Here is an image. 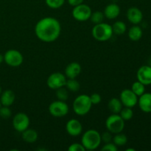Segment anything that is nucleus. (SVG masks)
Listing matches in <instances>:
<instances>
[{
    "label": "nucleus",
    "mask_w": 151,
    "mask_h": 151,
    "mask_svg": "<svg viewBox=\"0 0 151 151\" xmlns=\"http://www.w3.org/2000/svg\"><path fill=\"white\" fill-rule=\"evenodd\" d=\"M61 26L58 19L53 17H46L37 22L35 32L37 38L47 43L53 42L58 38Z\"/></svg>",
    "instance_id": "f257e3e1"
},
{
    "label": "nucleus",
    "mask_w": 151,
    "mask_h": 151,
    "mask_svg": "<svg viewBox=\"0 0 151 151\" xmlns=\"http://www.w3.org/2000/svg\"><path fill=\"white\" fill-rule=\"evenodd\" d=\"M101 142V135L96 130H88L82 136L81 144L83 145L86 150H96L100 145Z\"/></svg>",
    "instance_id": "f03ea898"
},
{
    "label": "nucleus",
    "mask_w": 151,
    "mask_h": 151,
    "mask_svg": "<svg viewBox=\"0 0 151 151\" xmlns=\"http://www.w3.org/2000/svg\"><path fill=\"white\" fill-rule=\"evenodd\" d=\"M92 106L90 97L86 94H81L74 100L72 108L76 114L84 116L90 111Z\"/></svg>",
    "instance_id": "7ed1b4c3"
},
{
    "label": "nucleus",
    "mask_w": 151,
    "mask_h": 151,
    "mask_svg": "<svg viewBox=\"0 0 151 151\" xmlns=\"http://www.w3.org/2000/svg\"><path fill=\"white\" fill-rule=\"evenodd\" d=\"M91 33L94 39L98 41H102V42L109 41L114 34L112 27L109 24L104 23V22L94 25Z\"/></svg>",
    "instance_id": "20e7f679"
},
{
    "label": "nucleus",
    "mask_w": 151,
    "mask_h": 151,
    "mask_svg": "<svg viewBox=\"0 0 151 151\" xmlns=\"http://www.w3.org/2000/svg\"><path fill=\"white\" fill-rule=\"evenodd\" d=\"M106 126L111 134L122 133L125 128V120L118 114H113L106 119Z\"/></svg>",
    "instance_id": "39448f33"
},
{
    "label": "nucleus",
    "mask_w": 151,
    "mask_h": 151,
    "mask_svg": "<svg viewBox=\"0 0 151 151\" xmlns=\"http://www.w3.org/2000/svg\"><path fill=\"white\" fill-rule=\"evenodd\" d=\"M49 112L54 117H63L69 112V106L65 101L56 100L50 105Z\"/></svg>",
    "instance_id": "423d86ee"
},
{
    "label": "nucleus",
    "mask_w": 151,
    "mask_h": 151,
    "mask_svg": "<svg viewBox=\"0 0 151 151\" xmlns=\"http://www.w3.org/2000/svg\"><path fill=\"white\" fill-rule=\"evenodd\" d=\"M91 13V7L85 4H81L74 7L72 10V16L74 19L79 22H86L90 19Z\"/></svg>",
    "instance_id": "0eeeda50"
},
{
    "label": "nucleus",
    "mask_w": 151,
    "mask_h": 151,
    "mask_svg": "<svg viewBox=\"0 0 151 151\" xmlns=\"http://www.w3.org/2000/svg\"><path fill=\"white\" fill-rule=\"evenodd\" d=\"M4 60L8 66L17 67L22 64L24 60L23 55L16 50H9L4 55Z\"/></svg>",
    "instance_id": "6e6552de"
},
{
    "label": "nucleus",
    "mask_w": 151,
    "mask_h": 151,
    "mask_svg": "<svg viewBox=\"0 0 151 151\" xmlns=\"http://www.w3.org/2000/svg\"><path fill=\"white\" fill-rule=\"evenodd\" d=\"M29 118L26 114L20 113L16 114L13 119V126L14 129L18 132H23L29 128Z\"/></svg>",
    "instance_id": "1a4fd4ad"
},
{
    "label": "nucleus",
    "mask_w": 151,
    "mask_h": 151,
    "mask_svg": "<svg viewBox=\"0 0 151 151\" xmlns=\"http://www.w3.org/2000/svg\"><path fill=\"white\" fill-rule=\"evenodd\" d=\"M119 100L122 106L132 109L138 103V96L131 89H124L121 91Z\"/></svg>",
    "instance_id": "9d476101"
},
{
    "label": "nucleus",
    "mask_w": 151,
    "mask_h": 151,
    "mask_svg": "<svg viewBox=\"0 0 151 151\" xmlns=\"http://www.w3.org/2000/svg\"><path fill=\"white\" fill-rule=\"evenodd\" d=\"M66 82V77L60 72H55L48 77L47 84L52 89L56 90L60 87L65 86Z\"/></svg>",
    "instance_id": "9b49d317"
},
{
    "label": "nucleus",
    "mask_w": 151,
    "mask_h": 151,
    "mask_svg": "<svg viewBox=\"0 0 151 151\" xmlns=\"http://www.w3.org/2000/svg\"><path fill=\"white\" fill-rule=\"evenodd\" d=\"M137 80L145 86L151 84V67L149 65L141 66L137 71Z\"/></svg>",
    "instance_id": "f8f14e48"
},
{
    "label": "nucleus",
    "mask_w": 151,
    "mask_h": 151,
    "mask_svg": "<svg viewBox=\"0 0 151 151\" xmlns=\"http://www.w3.org/2000/svg\"><path fill=\"white\" fill-rule=\"evenodd\" d=\"M66 130L68 134L72 137H78L81 135L83 131L82 124L76 119H69L66 125Z\"/></svg>",
    "instance_id": "ddd939ff"
},
{
    "label": "nucleus",
    "mask_w": 151,
    "mask_h": 151,
    "mask_svg": "<svg viewBox=\"0 0 151 151\" xmlns=\"http://www.w3.org/2000/svg\"><path fill=\"white\" fill-rule=\"evenodd\" d=\"M127 18L131 23L138 24L143 19V13L138 7H130L127 11Z\"/></svg>",
    "instance_id": "4468645a"
},
{
    "label": "nucleus",
    "mask_w": 151,
    "mask_h": 151,
    "mask_svg": "<svg viewBox=\"0 0 151 151\" xmlns=\"http://www.w3.org/2000/svg\"><path fill=\"white\" fill-rule=\"evenodd\" d=\"M82 68L80 63L77 62H72L67 65L65 69V76L68 79H74L76 78L81 74Z\"/></svg>",
    "instance_id": "2eb2a0df"
},
{
    "label": "nucleus",
    "mask_w": 151,
    "mask_h": 151,
    "mask_svg": "<svg viewBox=\"0 0 151 151\" xmlns=\"http://www.w3.org/2000/svg\"><path fill=\"white\" fill-rule=\"evenodd\" d=\"M138 104L140 109L145 113H151V93H146L139 96Z\"/></svg>",
    "instance_id": "dca6fc26"
},
{
    "label": "nucleus",
    "mask_w": 151,
    "mask_h": 151,
    "mask_svg": "<svg viewBox=\"0 0 151 151\" xmlns=\"http://www.w3.org/2000/svg\"><path fill=\"white\" fill-rule=\"evenodd\" d=\"M16 99V95L14 92L12 90L7 89L1 92L0 95V102H1V106H8L10 107V106L13 104Z\"/></svg>",
    "instance_id": "f3484780"
},
{
    "label": "nucleus",
    "mask_w": 151,
    "mask_h": 151,
    "mask_svg": "<svg viewBox=\"0 0 151 151\" xmlns=\"http://www.w3.org/2000/svg\"><path fill=\"white\" fill-rule=\"evenodd\" d=\"M104 16L109 19H114L120 13V8L119 5L114 3L108 4L104 10Z\"/></svg>",
    "instance_id": "a211bd4d"
},
{
    "label": "nucleus",
    "mask_w": 151,
    "mask_h": 151,
    "mask_svg": "<svg viewBox=\"0 0 151 151\" xmlns=\"http://www.w3.org/2000/svg\"><path fill=\"white\" fill-rule=\"evenodd\" d=\"M38 133L33 129L27 128L23 132H22V139L27 143H33L38 139Z\"/></svg>",
    "instance_id": "6ab92c4d"
},
{
    "label": "nucleus",
    "mask_w": 151,
    "mask_h": 151,
    "mask_svg": "<svg viewBox=\"0 0 151 151\" xmlns=\"http://www.w3.org/2000/svg\"><path fill=\"white\" fill-rule=\"evenodd\" d=\"M142 29L140 27L135 24L132 27L130 28L128 31V37L133 41H138L142 37Z\"/></svg>",
    "instance_id": "aec40b11"
},
{
    "label": "nucleus",
    "mask_w": 151,
    "mask_h": 151,
    "mask_svg": "<svg viewBox=\"0 0 151 151\" xmlns=\"http://www.w3.org/2000/svg\"><path fill=\"white\" fill-rule=\"evenodd\" d=\"M108 107L110 111H111L113 114H119L122 109V103L119 99L114 97L109 100Z\"/></svg>",
    "instance_id": "412c9836"
},
{
    "label": "nucleus",
    "mask_w": 151,
    "mask_h": 151,
    "mask_svg": "<svg viewBox=\"0 0 151 151\" xmlns=\"http://www.w3.org/2000/svg\"><path fill=\"white\" fill-rule=\"evenodd\" d=\"M111 27L113 33L116 34L117 35H121L124 34L127 29L126 24L123 22H121V21L116 22L115 23H114V24Z\"/></svg>",
    "instance_id": "4be33fe9"
},
{
    "label": "nucleus",
    "mask_w": 151,
    "mask_h": 151,
    "mask_svg": "<svg viewBox=\"0 0 151 151\" xmlns=\"http://www.w3.org/2000/svg\"><path fill=\"white\" fill-rule=\"evenodd\" d=\"M113 143L114 145H116V146H119V147H121V146H123L128 142V137L123 134H121V133H119V134H116V135L113 137Z\"/></svg>",
    "instance_id": "5701e85b"
},
{
    "label": "nucleus",
    "mask_w": 151,
    "mask_h": 151,
    "mask_svg": "<svg viewBox=\"0 0 151 151\" xmlns=\"http://www.w3.org/2000/svg\"><path fill=\"white\" fill-rule=\"evenodd\" d=\"M65 86L67 88L68 90L71 91H78L80 90L81 88V85H80V83L78 81L75 80V78L74 79H68L66 80V84H65Z\"/></svg>",
    "instance_id": "b1692460"
},
{
    "label": "nucleus",
    "mask_w": 151,
    "mask_h": 151,
    "mask_svg": "<svg viewBox=\"0 0 151 151\" xmlns=\"http://www.w3.org/2000/svg\"><path fill=\"white\" fill-rule=\"evenodd\" d=\"M131 90L138 97H139V96H141L142 94H143L145 92V86L138 81L133 83L132 86H131Z\"/></svg>",
    "instance_id": "393cba45"
},
{
    "label": "nucleus",
    "mask_w": 151,
    "mask_h": 151,
    "mask_svg": "<svg viewBox=\"0 0 151 151\" xmlns=\"http://www.w3.org/2000/svg\"><path fill=\"white\" fill-rule=\"evenodd\" d=\"M55 95L58 100L66 101L69 97V91H68L67 88H64V86L60 87V88L56 89Z\"/></svg>",
    "instance_id": "a878e982"
},
{
    "label": "nucleus",
    "mask_w": 151,
    "mask_h": 151,
    "mask_svg": "<svg viewBox=\"0 0 151 151\" xmlns=\"http://www.w3.org/2000/svg\"><path fill=\"white\" fill-rule=\"evenodd\" d=\"M104 13L101 11H95L94 13H91L90 19H91V22L95 24H100L103 22V19H104Z\"/></svg>",
    "instance_id": "bb28decb"
},
{
    "label": "nucleus",
    "mask_w": 151,
    "mask_h": 151,
    "mask_svg": "<svg viewBox=\"0 0 151 151\" xmlns=\"http://www.w3.org/2000/svg\"><path fill=\"white\" fill-rule=\"evenodd\" d=\"M119 115L125 121L130 120L134 116V111L131 109V108L125 107V109H122V110L119 112Z\"/></svg>",
    "instance_id": "cd10ccee"
},
{
    "label": "nucleus",
    "mask_w": 151,
    "mask_h": 151,
    "mask_svg": "<svg viewBox=\"0 0 151 151\" xmlns=\"http://www.w3.org/2000/svg\"><path fill=\"white\" fill-rule=\"evenodd\" d=\"M46 4L52 9H58L63 5L65 0H45Z\"/></svg>",
    "instance_id": "c85d7f7f"
},
{
    "label": "nucleus",
    "mask_w": 151,
    "mask_h": 151,
    "mask_svg": "<svg viewBox=\"0 0 151 151\" xmlns=\"http://www.w3.org/2000/svg\"><path fill=\"white\" fill-rule=\"evenodd\" d=\"M11 110H10L8 106H1V108H0V116L2 119H8L11 116Z\"/></svg>",
    "instance_id": "c756f323"
},
{
    "label": "nucleus",
    "mask_w": 151,
    "mask_h": 151,
    "mask_svg": "<svg viewBox=\"0 0 151 151\" xmlns=\"http://www.w3.org/2000/svg\"><path fill=\"white\" fill-rule=\"evenodd\" d=\"M101 135V141L104 143H109L111 142L112 139H113V137H112L111 133L110 131H106V132L103 133Z\"/></svg>",
    "instance_id": "7c9ffc66"
},
{
    "label": "nucleus",
    "mask_w": 151,
    "mask_h": 151,
    "mask_svg": "<svg viewBox=\"0 0 151 151\" xmlns=\"http://www.w3.org/2000/svg\"><path fill=\"white\" fill-rule=\"evenodd\" d=\"M69 151H85L86 148L81 143H73L68 148Z\"/></svg>",
    "instance_id": "2f4dec72"
},
{
    "label": "nucleus",
    "mask_w": 151,
    "mask_h": 151,
    "mask_svg": "<svg viewBox=\"0 0 151 151\" xmlns=\"http://www.w3.org/2000/svg\"><path fill=\"white\" fill-rule=\"evenodd\" d=\"M103 151H116L118 150L117 146L114 144L113 142L106 143L101 149Z\"/></svg>",
    "instance_id": "473e14b6"
},
{
    "label": "nucleus",
    "mask_w": 151,
    "mask_h": 151,
    "mask_svg": "<svg viewBox=\"0 0 151 151\" xmlns=\"http://www.w3.org/2000/svg\"><path fill=\"white\" fill-rule=\"evenodd\" d=\"M89 97L92 105H97L101 102V96L99 94H97V93H94V94H92Z\"/></svg>",
    "instance_id": "72a5a7b5"
},
{
    "label": "nucleus",
    "mask_w": 151,
    "mask_h": 151,
    "mask_svg": "<svg viewBox=\"0 0 151 151\" xmlns=\"http://www.w3.org/2000/svg\"><path fill=\"white\" fill-rule=\"evenodd\" d=\"M84 0H68V2L70 5L75 7L77 5H79V4H82Z\"/></svg>",
    "instance_id": "f704fd0d"
},
{
    "label": "nucleus",
    "mask_w": 151,
    "mask_h": 151,
    "mask_svg": "<svg viewBox=\"0 0 151 151\" xmlns=\"http://www.w3.org/2000/svg\"><path fill=\"white\" fill-rule=\"evenodd\" d=\"M3 60H4V56L2 55L0 53V64H1V63L3 62Z\"/></svg>",
    "instance_id": "c9c22d12"
},
{
    "label": "nucleus",
    "mask_w": 151,
    "mask_h": 151,
    "mask_svg": "<svg viewBox=\"0 0 151 151\" xmlns=\"http://www.w3.org/2000/svg\"><path fill=\"white\" fill-rule=\"evenodd\" d=\"M126 151H135V149H134V148H128L126 150Z\"/></svg>",
    "instance_id": "e433bc0d"
},
{
    "label": "nucleus",
    "mask_w": 151,
    "mask_h": 151,
    "mask_svg": "<svg viewBox=\"0 0 151 151\" xmlns=\"http://www.w3.org/2000/svg\"><path fill=\"white\" fill-rule=\"evenodd\" d=\"M148 65H149V66H150V67H151V58H150V59H149V63H148Z\"/></svg>",
    "instance_id": "4c0bfd02"
},
{
    "label": "nucleus",
    "mask_w": 151,
    "mask_h": 151,
    "mask_svg": "<svg viewBox=\"0 0 151 151\" xmlns=\"http://www.w3.org/2000/svg\"><path fill=\"white\" fill-rule=\"evenodd\" d=\"M1 92H2V91H1V86H0V95H1Z\"/></svg>",
    "instance_id": "58836bf2"
},
{
    "label": "nucleus",
    "mask_w": 151,
    "mask_h": 151,
    "mask_svg": "<svg viewBox=\"0 0 151 151\" xmlns=\"http://www.w3.org/2000/svg\"><path fill=\"white\" fill-rule=\"evenodd\" d=\"M1 102H0V108H1Z\"/></svg>",
    "instance_id": "ea45409f"
}]
</instances>
